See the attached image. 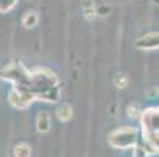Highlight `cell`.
Wrapping results in <instances>:
<instances>
[{
	"label": "cell",
	"instance_id": "obj_1",
	"mask_svg": "<svg viewBox=\"0 0 159 157\" xmlns=\"http://www.w3.org/2000/svg\"><path fill=\"white\" fill-rule=\"evenodd\" d=\"M36 129L41 133H46L51 129V116L48 111H39L36 116Z\"/></svg>",
	"mask_w": 159,
	"mask_h": 157
},
{
	"label": "cell",
	"instance_id": "obj_2",
	"mask_svg": "<svg viewBox=\"0 0 159 157\" xmlns=\"http://www.w3.org/2000/svg\"><path fill=\"white\" fill-rule=\"evenodd\" d=\"M55 113H57V118H58L60 121L66 123V121H70L71 116H73V108L68 105V104H63V105H60V107L57 108Z\"/></svg>",
	"mask_w": 159,
	"mask_h": 157
},
{
	"label": "cell",
	"instance_id": "obj_3",
	"mask_svg": "<svg viewBox=\"0 0 159 157\" xmlns=\"http://www.w3.org/2000/svg\"><path fill=\"white\" fill-rule=\"evenodd\" d=\"M38 20H39V17L35 11H27L24 14V17H22V25L27 27V28H33L38 24Z\"/></svg>",
	"mask_w": 159,
	"mask_h": 157
},
{
	"label": "cell",
	"instance_id": "obj_4",
	"mask_svg": "<svg viewBox=\"0 0 159 157\" xmlns=\"http://www.w3.org/2000/svg\"><path fill=\"white\" fill-rule=\"evenodd\" d=\"M32 155V148L27 143H19L14 146V157H30Z\"/></svg>",
	"mask_w": 159,
	"mask_h": 157
},
{
	"label": "cell",
	"instance_id": "obj_5",
	"mask_svg": "<svg viewBox=\"0 0 159 157\" xmlns=\"http://www.w3.org/2000/svg\"><path fill=\"white\" fill-rule=\"evenodd\" d=\"M128 83H129V79H128V76H126V74H120V76L115 79V85H117V88H120V89L126 88V86H128Z\"/></svg>",
	"mask_w": 159,
	"mask_h": 157
},
{
	"label": "cell",
	"instance_id": "obj_6",
	"mask_svg": "<svg viewBox=\"0 0 159 157\" xmlns=\"http://www.w3.org/2000/svg\"><path fill=\"white\" fill-rule=\"evenodd\" d=\"M84 16H85V19H88V20H92V19H95V7H92V5H87L85 7V13H84Z\"/></svg>",
	"mask_w": 159,
	"mask_h": 157
},
{
	"label": "cell",
	"instance_id": "obj_7",
	"mask_svg": "<svg viewBox=\"0 0 159 157\" xmlns=\"http://www.w3.org/2000/svg\"><path fill=\"white\" fill-rule=\"evenodd\" d=\"M126 111H128V115H129L131 118H137L140 110H139V105H135V104H134V105H129Z\"/></svg>",
	"mask_w": 159,
	"mask_h": 157
}]
</instances>
